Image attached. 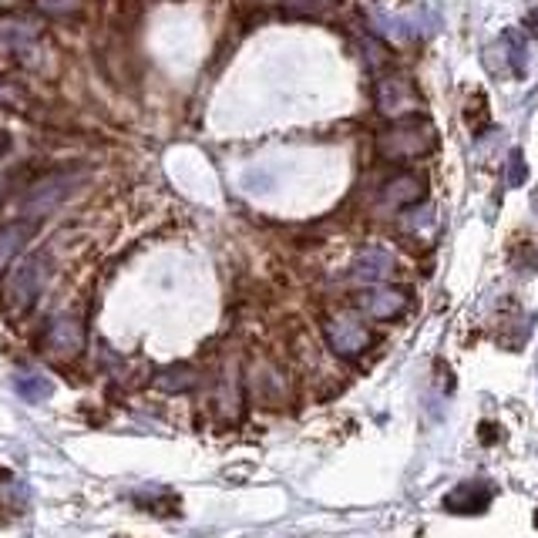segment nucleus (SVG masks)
<instances>
[{
  "mask_svg": "<svg viewBox=\"0 0 538 538\" xmlns=\"http://www.w3.org/2000/svg\"><path fill=\"white\" fill-rule=\"evenodd\" d=\"M37 233V222L34 219H17V222H7L0 229V273H7V266L21 256V249L31 243Z\"/></svg>",
  "mask_w": 538,
  "mask_h": 538,
  "instance_id": "f8f14e48",
  "label": "nucleus"
},
{
  "mask_svg": "<svg viewBox=\"0 0 538 538\" xmlns=\"http://www.w3.org/2000/svg\"><path fill=\"white\" fill-rule=\"evenodd\" d=\"M263 380L259 377H249V384H253V391L259 394V401H266V404H276V401H283L286 397V384H283V374L276 370L273 364H263Z\"/></svg>",
  "mask_w": 538,
  "mask_h": 538,
  "instance_id": "2eb2a0df",
  "label": "nucleus"
},
{
  "mask_svg": "<svg viewBox=\"0 0 538 538\" xmlns=\"http://www.w3.org/2000/svg\"><path fill=\"white\" fill-rule=\"evenodd\" d=\"M535 525H538V512H535Z\"/></svg>",
  "mask_w": 538,
  "mask_h": 538,
  "instance_id": "393cba45",
  "label": "nucleus"
},
{
  "mask_svg": "<svg viewBox=\"0 0 538 538\" xmlns=\"http://www.w3.org/2000/svg\"><path fill=\"white\" fill-rule=\"evenodd\" d=\"M428 192V179L417 172H397L394 179H387L380 185V202L391 209H411L424 199Z\"/></svg>",
  "mask_w": 538,
  "mask_h": 538,
  "instance_id": "1a4fd4ad",
  "label": "nucleus"
},
{
  "mask_svg": "<svg viewBox=\"0 0 538 538\" xmlns=\"http://www.w3.org/2000/svg\"><path fill=\"white\" fill-rule=\"evenodd\" d=\"M374 105L384 118L391 122H401V118H414L424 111L421 91L414 88L411 78H401V74H387V78L374 81Z\"/></svg>",
  "mask_w": 538,
  "mask_h": 538,
  "instance_id": "7ed1b4c3",
  "label": "nucleus"
},
{
  "mask_svg": "<svg viewBox=\"0 0 538 538\" xmlns=\"http://www.w3.org/2000/svg\"><path fill=\"white\" fill-rule=\"evenodd\" d=\"M51 280V259L48 253H34L24 263L14 266V273L7 276L4 286V310L7 317H21L24 310H31V303L41 296V290Z\"/></svg>",
  "mask_w": 538,
  "mask_h": 538,
  "instance_id": "f03ea898",
  "label": "nucleus"
},
{
  "mask_svg": "<svg viewBox=\"0 0 538 538\" xmlns=\"http://www.w3.org/2000/svg\"><path fill=\"white\" fill-rule=\"evenodd\" d=\"M199 380V370L189 367V364H172L169 370H162L159 377H155V384L162 387V391H189L192 384Z\"/></svg>",
  "mask_w": 538,
  "mask_h": 538,
  "instance_id": "dca6fc26",
  "label": "nucleus"
},
{
  "mask_svg": "<svg viewBox=\"0 0 538 538\" xmlns=\"http://www.w3.org/2000/svg\"><path fill=\"white\" fill-rule=\"evenodd\" d=\"M323 337H327L330 350L343 360H354L360 354H367V347L374 343L367 323L357 317V313H333V317L323 323Z\"/></svg>",
  "mask_w": 538,
  "mask_h": 538,
  "instance_id": "20e7f679",
  "label": "nucleus"
},
{
  "mask_svg": "<svg viewBox=\"0 0 538 538\" xmlns=\"http://www.w3.org/2000/svg\"><path fill=\"white\" fill-rule=\"evenodd\" d=\"M337 7H340V0H283L286 17H306V21L337 11Z\"/></svg>",
  "mask_w": 538,
  "mask_h": 538,
  "instance_id": "f3484780",
  "label": "nucleus"
},
{
  "mask_svg": "<svg viewBox=\"0 0 538 538\" xmlns=\"http://www.w3.org/2000/svg\"><path fill=\"white\" fill-rule=\"evenodd\" d=\"M7 148H11V138H7V132H0V155H4Z\"/></svg>",
  "mask_w": 538,
  "mask_h": 538,
  "instance_id": "4be33fe9",
  "label": "nucleus"
},
{
  "mask_svg": "<svg viewBox=\"0 0 538 538\" xmlns=\"http://www.w3.org/2000/svg\"><path fill=\"white\" fill-rule=\"evenodd\" d=\"M502 54L508 61V68H512L515 78H525L528 74V41L522 31H505L502 34Z\"/></svg>",
  "mask_w": 538,
  "mask_h": 538,
  "instance_id": "4468645a",
  "label": "nucleus"
},
{
  "mask_svg": "<svg viewBox=\"0 0 538 538\" xmlns=\"http://www.w3.org/2000/svg\"><path fill=\"white\" fill-rule=\"evenodd\" d=\"M394 253L391 249H384V246H367V249H360L357 259H354V266H350V276H354L357 283H364V286H380L387 280V276L394 273Z\"/></svg>",
  "mask_w": 538,
  "mask_h": 538,
  "instance_id": "9d476101",
  "label": "nucleus"
},
{
  "mask_svg": "<svg viewBox=\"0 0 538 538\" xmlns=\"http://www.w3.org/2000/svg\"><path fill=\"white\" fill-rule=\"evenodd\" d=\"M78 185V175H51V179H41L37 185H31L27 192V216H44L48 209H54L58 202H64L71 196V189Z\"/></svg>",
  "mask_w": 538,
  "mask_h": 538,
  "instance_id": "6e6552de",
  "label": "nucleus"
},
{
  "mask_svg": "<svg viewBox=\"0 0 538 538\" xmlns=\"http://www.w3.org/2000/svg\"><path fill=\"white\" fill-rule=\"evenodd\" d=\"M0 108L4 111H24L27 108V95L21 85H14V81H4L0 78Z\"/></svg>",
  "mask_w": 538,
  "mask_h": 538,
  "instance_id": "a211bd4d",
  "label": "nucleus"
},
{
  "mask_svg": "<svg viewBox=\"0 0 538 538\" xmlns=\"http://www.w3.org/2000/svg\"><path fill=\"white\" fill-rule=\"evenodd\" d=\"M37 7L54 17H74L81 11V0H37Z\"/></svg>",
  "mask_w": 538,
  "mask_h": 538,
  "instance_id": "6ab92c4d",
  "label": "nucleus"
},
{
  "mask_svg": "<svg viewBox=\"0 0 538 538\" xmlns=\"http://www.w3.org/2000/svg\"><path fill=\"white\" fill-rule=\"evenodd\" d=\"M505 182L518 189V185L525 182V155L522 152H512L508 155V172H505Z\"/></svg>",
  "mask_w": 538,
  "mask_h": 538,
  "instance_id": "aec40b11",
  "label": "nucleus"
},
{
  "mask_svg": "<svg viewBox=\"0 0 538 538\" xmlns=\"http://www.w3.org/2000/svg\"><path fill=\"white\" fill-rule=\"evenodd\" d=\"M0 202H4V182H0Z\"/></svg>",
  "mask_w": 538,
  "mask_h": 538,
  "instance_id": "5701e85b",
  "label": "nucleus"
},
{
  "mask_svg": "<svg viewBox=\"0 0 538 538\" xmlns=\"http://www.w3.org/2000/svg\"><path fill=\"white\" fill-rule=\"evenodd\" d=\"M441 505L451 515H481L491 505V488L481 485V481H465V485L448 491Z\"/></svg>",
  "mask_w": 538,
  "mask_h": 538,
  "instance_id": "9b49d317",
  "label": "nucleus"
},
{
  "mask_svg": "<svg viewBox=\"0 0 538 538\" xmlns=\"http://www.w3.org/2000/svg\"><path fill=\"white\" fill-rule=\"evenodd\" d=\"M14 391L21 394L27 404H41L54 394V384L48 374H41V370H17Z\"/></svg>",
  "mask_w": 538,
  "mask_h": 538,
  "instance_id": "ddd939ff",
  "label": "nucleus"
},
{
  "mask_svg": "<svg viewBox=\"0 0 538 538\" xmlns=\"http://www.w3.org/2000/svg\"><path fill=\"white\" fill-rule=\"evenodd\" d=\"M525 27H528V34H532V37H538V7H535L532 14L525 17Z\"/></svg>",
  "mask_w": 538,
  "mask_h": 538,
  "instance_id": "412c9836",
  "label": "nucleus"
},
{
  "mask_svg": "<svg viewBox=\"0 0 538 538\" xmlns=\"http://www.w3.org/2000/svg\"><path fill=\"white\" fill-rule=\"evenodd\" d=\"M438 145V128H434L424 115L401 118L391 122L384 132L377 135V155L384 162H414L434 152Z\"/></svg>",
  "mask_w": 538,
  "mask_h": 538,
  "instance_id": "f257e3e1",
  "label": "nucleus"
},
{
  "mask_svg": "<svg viewBox=\"0 0 538 538\" xmlns=\"http://www.w3.org/2000/svg\"><path fill=\"white\" fill-rule=\"evenodd\" d=\"M44 350L54 357H78L85 350V323L78 317H58L44 330Z\"/></svg>",
  "mask_w": 538,
  "mask_h": 538,
  "instance_id": "0eeeda50",
  "label": "nucleus"
},
{
  "mask_svg": "<svg viewBox=\"0 0 538 538\" xmlns=\"http://www.w3.org/2000/svg\"><path fill=\"white\" fill-rule=\"evenodd\" d=\"M532 202H535V212H538V192H535V199H532Z\"/></svg>",
  "mask_w": 538,
  "mask_h": 538,
  "instance_id": "b1692460",
  "label": "nucleus"
},
{
  "mask_svg": "<svg viewBox=\"0 0 538 538\" xmlns=\"http://www.w3.org/2000/svg\"><path fill=\"white\" fill-rule=\"evenodd\" d=\"M357 306L370 320H394L411 306V296L404 290H397V286L380 283V286H367V290L357 296Z\"/></svg>",
  "mask_w": 538,
  "mask_h": 538,
  "instance_id": "423d86ee",
  "label": "nucleus"
},
{
  "mask_svg": "<svg viewBox=\"0 0 538 538\" xmlns=\"http://www.w3.org/2000/svg\"><path fill=\"white\" fill-rule=\"evenodd\" d=\"M41 37V24H34L31 17L11 14L7 21H0V54L17 64H34Z\"/></svg>",
  "mask_w": 538,
  "mask_h": 538,
  "instance_id": "39448f33",
  "label": "nucleus"
}]
</instances>
